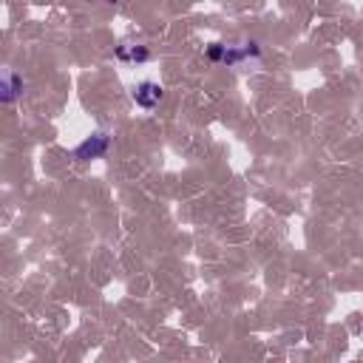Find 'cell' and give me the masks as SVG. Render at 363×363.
<instances>
[{
  "mask_svg": "<svg viewBox=\"0 0 363 363\" xmlns=\"http://www.w3.org/2000/svg\"><path fill=\"white\" fill-rule=\"evenodd\" d=\"M116 57L128 60V62H145L150 57V51L145 45H116Z\"/></svg>",
  "mask_w": 363,
  "mask_h": 363,
  "instance_id": "cell-5",
  "label": "cell"
},
{
  "mask_svg": "<svg viewBox=\"0 0 363 363\" xmlns=\"http://www.w3.org/2000/svg\"><path fill=\"white\" fill-rule=\"evenodd\" d=\"M108 147H111L108 133H91L85 142H79V145L74 147V159H79V162H91V159L105 156Z\"/></svg>",
  "mask_w": 363,
  "mask_h": 363,
  "instance_id": "cell-2",
  "label": "cell"
},
{
  "mask_svg": "<svg viewBox=\"0 0 363 363\" xmlns=\"http://www.w3.org/2000/svg\"><path fill=\"white\" fill-rule=\"evenodd\" d=\"M261 51H258V45L255 43H244L241 48H230V45H218V43H213L210 48H207V57L210 60H216V62H227V65H235V62H241V60H247V57H258Z\"/></svg>",
  "mask_w": 363,
  "mask_h": 363,
  "instance_id": "cell-1",
  "label": "cell"
},
{
  "mask_svg": "<svg viewBox=\"0 0 363 363\" xmlns=\"http://www.w3.org/2000/svg\"><path fill=\"white\" fill-rule=\"evenodd\" d=\"M102 3H119V0H102Z\"/></svg>",
  "mask_w": 363,
  "mask_h": 363,
  "instance_id": "cell-6",
  "label": "cell"
},
{
  "mask_svg": "<svg viewBox=\"0 0 363 363\" xmlns=\"http://www.w3.org/2000/svg\"><path fill=\"white\" fill-rule=\"evenodd\" d=\"M20 94H23V79H20V74L11 71V68H6V71H3V79H0V99H3V105H11Z\"/></svg>",
  "mask_w": 363,
  "mask_h": 363,
  "instance_id": "cell-4",
  "label": "cell"
},
{
  "mask_svg": "<svg viewBox=\"0 0 363 363\" xmlns=\"http://www.w3.org/2000/svg\"><path fill=\"white\" fill-rule=\"evenodd\" d=\"M162 96H164L162 85H159V82H150V79H145V82H139V85L133 88V102H136L139 108H145V111L156 108V105L162 102Z\"/></svg>",
  "mask_w": 363,
  "mask_h": 363,
  "instance_id": "cell-3",
  "label": "cell"
}]
</instances>
